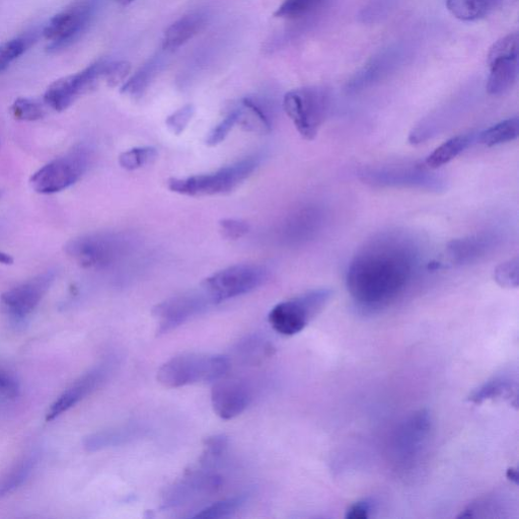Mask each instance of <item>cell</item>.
Wrapping results in <instances>:
<instances>
[{"label": "cell", "instance_id": "cell-1", "mask_svg": "<svg viewBox=\"0 0 519 519\" xmlns=\"http://www.w3.org/2000/svg\"><path fill=\"white\" fill-rule=\"evenodd\" d=\"M421 250L405 233H387L367 242L349 264L346 285L363 310L378 311L396 302L416 277Z\"/></svg>", "mask_w": 519, "mask_h": 519}, {"label": "cell", "instance_id": "cell-2", "mask_svg": "<svg viewBox=\"0 0 519 519\" xmlns=\"http://www.w3.org/2000/svg\"><path fill=\"white\" fill-rule=\"evenodd\" d=\"M229 358L221 355L188 353L167 361L159 370L158 381L176 389L198 383H215L230 370Z\"/></svg>", "mask_w": 519, "mask_h": 519}, {"label": "cell", "instance_id": "cell-3", "mask_svg": "<svg viewBox=\"0 0 519 519\" xmlns=\"http://www.w3.org/2000/svg\"><path fill=\"white\" fill-rule=\"evenodd\" d=\"M259 164V157H250L210 174L183 179L174 178L169 181V189L192 197L230 193L245 182L256 171Z\"/></svg>", "mask_w": 519, "mask_h": 519}, {"label": "cell", "instance_id": "cell-4", "mask_svg": "<svg viewBox=\"0 0 519 519\" xmlns=\"http://www.w3.org/2000/svg\"><path fill=\"white\" fill-rule=\"evenodd\" d=\"M332 294L331 289L320 288L282 302L269 313V324L283 336L299 334L326 308Z\"/></svg>", "mask_w": 519, "mask_h": 519}, {"label": "cell", "instance_id": "cell-5", "mask_svg": "<svg viewBox=\"0 0 519 519\" xmlns=\"http://www.w3.org/2000/svg\"><path fill=\"white\" fill-rule=\"evenodd\" d=\"M131 244V239L125 234L97 233L71 240L65 251L85 268L106 269L123 259Z\"/></svg>", "mask_w": 519, "mask_h": 519}, {"label": "cell", "instance_id": "cell-6", "mask_svg": "<svg viewBox=\"0 0 519 519\" xmlns=\"http://www.w3.org/2000/svg\"><path fill=\"white\" fill-rule=\"evenodd\" d=\"M329 105V93L322 87L293 90L283 100L284 111L307 140L317 137L328 115Z\"/></svg>", "mask_w": 519, "mask_h": 519}, {"label": "cell", "instance_id": "cell-7", "mask_svg": "<svg viewBox=\"0 0 519 519\" xmlns=\"http://www.w3.org/2000/svg\"><path fill=\"white\" fill-rule=\"evenodd\" d=\"M269 277L268 270L260 265L240 264L218 271L204 280L201 289L213 305L247 294Z\"/></svg>", "mask_w": 519, "mask_h": 519}, {"label": "cell", "instance_id": "cell-8", "mask_svg": "<svg viewBox=\"0 0 519 519\" xmlns=\"http://www.w3.org/2000/svg\"><path fill=\"white\" fill-rule=\"evenodd\" d=\"M89 164L88 148L81 146L41 168L33 175L31 186L40 194L63 191L83 177Z\"/></svg>", "mask_w": 519, "mask_h": 519}, {"label": "cell", "instance_id": "cell-9", "mask_svg": "<svg viewBox=\"0 0 519 519\" xmlns=\"http://www.w3.org/2000/svg\"><path fill=\"white\" fill-rule=\"evenodd\" d=\"M103 62L95 63L83 71L54 82L45 92L44 104L62 112L80 97L94 91L102 80Z\"/></svg>", "mask_w": 519, "mask_h": 519}, {"label": "cell", "instance_id": "cell-10", "mask_svg": "<svg viewBox=\"0 0 519 519\" xmlns=\"http://www.w3.org/2000/svg\"><path fill=\"white\" fill-rule=\"evenodd\" d=\"M54 279V271H47L6 291L0 296V310L16 320L28 317L39 306Z\"/></svg>", "mask_w": 519, "mask_h": 519}, {"label": "cell", "instance_id": "cell-11", "mask_svg": "<svg viewBox=\"0 0 519 519\" xmlns=\"http://www.w3.org/2000/svg\"><path fill=\"white\" fill-rule=\"evenodd\" d=\"M212 305L202 289L174 296L158 305L154 310V316L160 326L158 332L160 334L168 333L200 315Z\"/></svg>", "mask_w": 519, "mask_h": 519}, {"label": "cell", "instance_id": "cell-12", "mask_svg": "<svg viewBox=\"0 0 519 519\" xmlns=\"http://www.w3.org/2000/svg\"><path fill=\"white\" fill-rule=\"evenodd\" d=\"M431 426V416L426 410L413 413L399 426L393 440V451L398 461L411 462L421 452Z\"/></svg>", "mask_w": 519, "mask_h": 519}, {"label": "cell", "instance_id": "cell-13", "mask_svg": "<svg viewBox=\"0 0 519 519\" xmlns=\"http://www.w3.org/2000/svg\"><path fill=\"white\" fill-rule=\"evenodd\" d=\"M363 181L380 187H411L437 191L442 188L443 181L418 168H382L364 171Z\"/></svg>", "mask_w": 519, "mask_h": 519}, {"label": "cell", "instance_id": "cell-14", "mask_svg": "<svg viewBox=\"0 0 519 519\" xmlns=\"http://www.w3.org/2000/svg\"><path fill=\"white\" fill-rule=\"evenodd\" d=\"M91 16L88 5L68 9L51 19L43 31L45 39L51 41L49 51L66 47L85 30Z\"/></svg>", "mask_w": 519, "mask_h": 519}, {"label": "cell", "instance_id": "cell-15", "mask_svg": "<svg viewBox=\"0 0 519 519\" xmlns=\"http://www.w3.org/2000/svg\"><path fill=\"white\" fill-rule=\"evenodd\" d=\"M109 365V363L100 364L74 382L48 409L46 421L55 420L96 391L106 381L110 372Z\"/></svg>", "mask_w": 519, "mask_h": 519}, {"label": "cell", "instance_id": "cell-16", "mask_svg": "<svg viewBox=\"0 0 519 519\" xmlns=\"http://www.w3.org/2000/svg\"><path fill=\"white\" fill-rule=\"evenodd\" d=\"M251 391L239 380H219L211 392L214 412L221 419L231 420L241 415L251 403Z\"/></svg>", "mask_w": 519, "mask_h": 519}, {"label": "cell", "instance_id": "cell-17", "mask_svg": "<svg viewBox=\"0 0 519 519\" xmlns=\"http://www.w3.org/2000/svg\"><path fill=\"white\" fill-rule=\"evenodd\" d=\"M497 241L496 236L490 234L455 240L447 248V259L452 265L471 264L487 255Z\"/></svg>", "mask_w": 519, "mask_h": 519}, {"label": "cell", "instance_id": "cell-18", "mask_svg": "<svg viewBox=\"0 0 519 519\" xmlns=\"http://www.w3.org/2000/svg\"><path fill=\"white\" fill-rule=\"evenodd\" d=\"M487 64L490 68L487 92L492 96H501L508 92L517 79L518 56L498 58Z\"/></svg>", "mask_w": 519, "mask_h": 519}, {"label": "cell", "instance_id": "cell-19", "mask_svg": "<svg viewBox=\"0 0 519 519\" xmlns=\"http://www.w3.org/2000/svg\"><path fill=\"white\" fill-rule=\"evenodd\" d=\"M394 58L393 53H384L369 61L348 83L347 91L356 93L383 80L394 65Z\"/></svg>", "mask_w": 519, "mask_h": 519}, {"label": "cell", "instance_id": "cell-20", "mask_svg": "<svg viewBox=\"0 0 519 519\" xmlns=\"http://www.w3.org/2000/svg\"><path fill=\"white\" fill-rule=\"evenodd\" d=\"M206 24V17L201 13H193L175 22L165 33L163 46L174 51L186 44L200 33Z\"/></svg>", "mask_w": 519, "mask_h": 519}, {"label": "cell", "instance_id": "cell-21", "mask_svg": "<svg viewBox=\"0 0 519 519\" xmlns=\"http://www.w3.org/2000/svg\"><path fill=\"white\" fill-rule=\"evenodd\" d=\"M514 399L517 401V379L513 374L501 373L478 388L469 397L474 404H481L487 400Z\"/></svg>", "mask_w": 519, "mask_h": 519}, {"label": "cell", "instance_id": "cell-22", "mask_svg": "<svg viewBox=\"0 0 519 519\" xmlns=\"http://www.w3.org/2000/svg\"><path fill=\"white\" fill-rule=\"evenodd\" d=\"M501 0H447L449 12L463 22H475L489 16Z\"/></svg>", "mask_w": 519, "mask_h": 519}, {"label": "cell", "instance_id": "cell-23", "mask_svg": "<svg viewBox=\"0 0 519 519\" xmlns=\"http://www.w3.org/2000/svg\"><path fill=\"white\" fill-rule=\"evenodd\" d=\"M475 137L471 134L458 135L442 143L425 160V166L429 170H436L448 165L458 158L472 144Z\"/></svg>", "mask_w": 519, "mask_h": 519}, {"label": "cell", "instance_id": "cell-24", "mask_svg": "<svg viewBox=\"0 0 519 519\" xmlns=\"http://www.w3.org/2000/svg\"><path fill=\"white\" fill-rule=\"evenodd\" d=\"M239 111V123L249 131L268 133L272 129L269 110L259 101L246 98ZM238 123V124H239Z\"/></svg>", "mask_w": 519, "mask_h": 519}, {"label": "cell", "instance_id": "cell-25", "mask_svg": "<svg viewBox=\"0 0 519 519\" xmlns=\"http://www.w3.org/2000/svg\"><path fill=\"white\" fill-rule=\"evenodd\" d=\"M137 432L138 429L133 426L103 430L87 436L84 440V448L86 451L93 453L118 447L133 439Z\"/></svg>", "mask_w": 519, "mask_h": 519}, {"label": "cell", "instance_id": "cell-26", "mask_svg": "<svg viewBox=\"0 0 519 519\" xmlns=\"http://www.w3.org/2000/svg\"><path fill=\"white\" fill-rule=\"evenodd\" d=\"M37 464V454H29L21 459L6 475L0 479V498L18 490L31 476Z\"/></svg>", "mask_w": 519, "mask_h": 519}, {"label": "cell", "instance_id": "cell-27", "mask_svg": "<svg viewBox=\"0 0 519 519\" xmlns=\"http://www.w3.org/2000/svg\"><path fill=\"white\" fill-rule=\"evenodd\" d=\"M518 130L519 120L513 117L482 131L478 140L486 146H496L515 140L518 137Z\"/></svg>", "mask_w": 519, "mask_h": 519}, {"label": "cell", "instance_id": "cell-28", "mask_svg": "<svg viewBox=\"0 0 519 519\" xmlns=\"http://www.w3.org/2000/svg\"><path fill=\"white\" fill-rule=\"evenodd\" d=\"M324 3L325 0H283L274 16L286 20L302 19L317 11Z\"/></svg>", "mask_w": 519, "mask_h": 519}, {"label": "cell", "instance_id": "cell-29", "mask_svg": "<svg viewBox=\"0 0 519 519\" xmlns=\"http://www.w3.org/2000/svg\"><path fill=\"white\" fill-rule=\"evenodd\" d=\"M247 501L245 495H239L215 502L198 511L194 518L217 519L229 517L239 510Z\"/></svg>", "mask_w": 519, "mask_h": 519}, {"label": "cell", "instance_id": "cell-30", "mask_svg": "<svg viewBox=\"0 0 519 519\" xmlns=\"http://www.w3.org/2000/svg\"><path fill=\"white\" fill-rule=\"evenodd\" d=\"M158 65L159 63L156 60L144 65L123 85L121 93L131 96L141 95L156 76Z\"/></svg>", "mask_w": 519, "mask_h": 519}, {"label": "cell", "instance_id": "cell-31", "mask_svg": "<svg viewBox=\"0 0 519 519\" xmlns=\"http://www.w3.org/2000/svg\"><path fill=\"white\" fill-rule=\"evenodd\" d=\"M157 157L158 152L153 146L135 147L121 154L119 164L127 171H134L152 163Z\"/></svg>", "mask_w": 519, "mask_h": 519}, {"label": "cell", "instance_id": "cell-32", "mask_svg": "<svg viewBox=\"0 0 519 519\" xmlns=\"http://www.w3.org/2000/svg\"><path fill=\"white\" fill-rule=\"evenodd\" d=\"M44 105L36 100L20 98L12 105L11 113L13 117L19 121H37L46 115Z\"/></svg>", "mask_w": 519, "mask_h": 519}, {"label": "cell", "instance_id": "cell-33", "mask_svg": "<svg viewBox=\"0 0 519 519\" xmlns=\"http://www.w3.org/2000/svg\"><path fill=\"white\" fill-rule=\"evenodd\" d=\"M272 346L266 340L261 338H251L244 341L238 349L246 362L256 363L263 360L272 353Z\"/></svg>", "mask_w": 519, "mask_h": 519}, {"label": "cell", "instance_id": "cell-34", "mask_svg": "<svg viewBox=\"0 0 519 519\" xmlns=\"http://www.w3.org/2000/svg\"><path fill=\"white\" fill-rule=\"evenodd\" d=\"M131 71L128 61L103 62L102 80L109 87H117L125 82Z\"/></svg>", "mask_w": 519, "mask_h": 519}, {"label": "cell", "instance_id": "cell-35", "mask_svg": "<svg viewBox=\"0 0 519 519\" xmlns=\"http://www.w3.org/2000/svg\"><path fill=\"white\" fill-rule=\"evenodd\" d=\"M518 258L501 263L494 270V280L504 288H516L519 283Z\"/></svg>", "mask_w": 519, "mask_h": 519}, {"label": "cell", "instance_id": "cell-36", "mask_svg": "<svg viewBox=\"0 0 519 519\" xmlns=\"http://www.w3.org/2000/svg\"><path fill=\"white\" fill-rule=\"evenodd\" d=\"M518 56V34H509L493 44L487 56V63L503 57Z\"/></svg>", "mask_w": 519, "mask_h": 519}, {"label": "cell", "instance_id": "cell-37", "mask_svg": "<svg viewBox=\"0 0 519 519\" xmlns=\"http://www.w3.org/2000/svg\"><path fill=\"white\" fill-rule=\"evenodd\" d=\"M26 50V41L15 39L0 44V73L6 71Z\"/></svg>", "mask_w": 519, "mask_h": 519}, {"label": "cell", "instance_id": "cell-38", "mask_svg": "<svg viewBox=\"0 0 519 519\" xmlns=\"http://www.w3.org/2000/svg\"><path fill=\"white\" fill-rule=\"evenodd\" d=\"M238 123L239 111L237 109L213 128L206 139V144L209 146L218 145L229 136L230 132Z\"/></svg>", "mask_w": 519, "mask_h": 519}, {"label": "cell", "instance_id": "cell-39", "mask_svg": "<svg viewBox=\"0 0 519 519\" xmlns=\"http://www.w3.org/2000/svg\"><path fill=\"white\" fill-rule=\"evenodd\" d=\"M195 113L193 105H186L177 110L166 120L168 128L176 135H180L187 128Z\"/></svg>", "mask_w": 519, "mask_h": 519}, {"label": "cell", "instance_id": "cell-40", "mask_svg": "<svg viewBox=\"0 0 519 519\" xmlns=\"http://www.w3.org/2000/svg\"><path fill=\"white\" fill-rule=\"evenodd\" d=\"M222 236L229 240H239L249 233L247 222L239 219H222L219 224Z\"/></svg>", "mask_w": 519, "mask_h": 519}, {"label": "cell", "instance_id": "cell-41", "mask_svg": "<svg viewBox=\"0 0 519 519\" xmlns=\"http://www.w3.org/2000/svg\"><path fill=\"white\" fill-rule=\"evenodd\" d=\"M20 395L18 382L0 369V400H15Z\"/></svg>", "mask_w": 519, "mask_h": 519}, {"label": "cell", "instance_id": "cell-42", "mask_svg": "<svg viewBox=\"0 0 519 519\" xmlns=\"http://www.w3.org/2000/svg\"><path fill=\"white\" fill-rule=\"evenodd\" d=\"M372 503L367 500H361L350 505L346 511L347 519H366L372 513Z\"/></svg>", "mask_w": 519, "mask_h": 519}, {"label": "cell", "instance_id": "cell-43", "mask_svg": "<svg viewBox=\"0 0 519 519\" xmlns=\"http://www.w3.org/2000/svg\"><path fill=\"white\" fill-rule=\"evenodd\" d=\"M14 263V259L11 255L0 251V264L4 265H12Z\"/></svg>", "mask_w": 519, "mask_h": 519}, {"label": "cell", "instance_id": "cell-44", "mask_svg": "<svg viewBox=\"0 0 519 519\" xmlns=\"http://www.w3.org/2000/svg\"><path fill=\"white\" fill-rule=\"evenodd\" d=\"M506 477L508 480L517 484V471L515 469H513V468L508 469L507 473H506Z\"/></svg>", "mask_w": 519, "mask_h": 519}, {"label": "cell", "instance_id": "cell-45", "mask_svg": "<svg viewBox=\"0 0 519 519\" xmlns=\"http://www.w3.org/2000/svg\"><path fill=\"white\" fill-rule=\"evenodd\" d=\"M117 2L123 6H128L134 2V0H117Z\"/></svg>", "mask_w": 519, "mask_h": 519}, {"label": "cell", "instance_id": "cell-46", "mask_svg": "<svg viewBox=\"0 0 519 519\" xmlns=\"http://www.w3.org/2000/svg\"><path fill=\"white\" fill-rule=\"evenodd\" d=\"M2 195H3V191H2V190H0V197H2Z\"/></svg>", "mask_w": 519, "mask_h": 519}]
</instances>
